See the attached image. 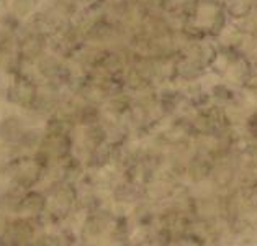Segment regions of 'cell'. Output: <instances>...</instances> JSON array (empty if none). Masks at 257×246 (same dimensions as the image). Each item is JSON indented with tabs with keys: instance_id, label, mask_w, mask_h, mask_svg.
Wrapping results in <instances>:
<instances>
[{
	"instance_id": "obj_1",
	"label": "cell",
	"mask_w": 257,
	"mask_h": 246,
	"mask_svg": "<svg viewBox=\"0 0 257 246\" xmlns=\"http://www.w3.org/2000/svg\"><path fill=\"white\" fill-rule=\"evenodd\" d=\"M12 94L15 96L18 104L27 105L30 100L35 97V87L31 86L28 80L18 79V80H15V86H14V89H12Z\"/></svg>"
},
{
	"instance_id": "obj_2",
	"label": "cell",
	"mask_w": 257,
	"mask_h": 246,
	"mask_svg": "<svg viewBox=\"0 0 257 246\" xmlns=\"http://www.w3.org/2000/svg\"><path fill=\"white\" fill-rule=\"evenodd\" d=\"M35 204H43V199H41V195L38 194H30L27 199L23 200V204H22V209H28V212H38L40 210V207H35Z\"/></svg>"
}]
</instances>
